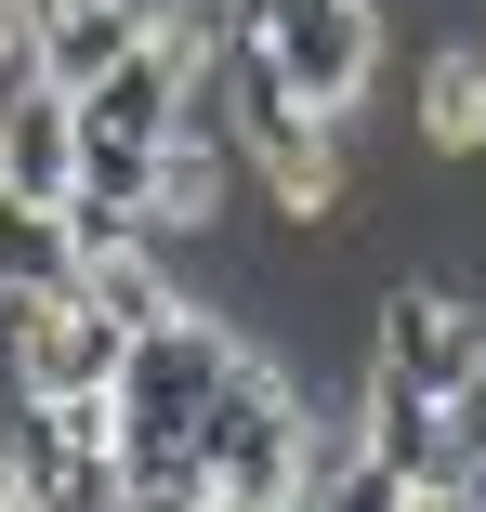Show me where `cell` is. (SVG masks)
Listing matches in <instances>:
<instances>
[{
	"label": "cell",
	"instance_id": "11",
	"mask_svg": "<svg viewBox=\"0 0 486 512\" xmlns=\"http://www.w3.org/2000/svg\"><path fill=\"white\" fill-rule=\"evenodd\" d=\"M421 145H434V158H473V145H486V53H473V40H447V53L421 66Z\"/></svg>",
	"mask_w": 486,
	"mask_h": 512
},
{
	"label": "cell",
	"instance_id": "8",
	"mask_svg": "<svg viewBox=\"0 0 486 512\" xmlns=\"http://www.w3.org/2000/svg\"><path fill=\"white\" fill-rule=\"evenodd\" d=\"M224 197H237V145H211V132H158V158H145V224H158V237H198Z\"/></svg>",
	"mask_w": 486,
	"mask_h": 512
},
{
	"label": "cell",
	"instance_id": "6",
	"mask_svg": "<svg viewBox=\"0 0 486 512\" xmlns=\"http://www.w3.org/2000/svg\"><path fill=\"white\" fill-rule=\"evenodd\" d=\"M66 184H79V106L53 79H14V92H0V197L66 211Z\"/></svg>",
	"mask_w": 486,
	"mask_h": 512
},
{
	"label": "cell",
	"instance_id": "3",
	"mask_svg": "<svg viewBox=\"0 0 486 512\" xmlns=\"http://www.w3.org/2000/svg\"><path fill=\"white\" fill-rule=\"evenodd\" d=\"M224 40L263 53L289 92H303V106L355 119V106H368V79H381V0H237Z\"/></svg>",
	"mask_w": 486,
	"mask_h": 512
},
{
	"label": "cell",
	"instance_id": "12",
	"mask_svg": "<svg viewBox=\"0 0 486 512\" xmlns=\"http://www.w3.org/2000/svg\"><path fill=\"white\" fill-rule=\"evenodd\" d=\"M473 53H486V27H473Z\"/></svg>",
	"mask_w": 486,
	"mask_h": 512
},
{
	"label": "cell",
	"instance_id": "9",
	"mask_svg": "<svg viewBox=\"0 0 486 512\" xmlns=\"http://www.w3.org/2000/svg\"><path fill=\"white\" fill-rule=\"evenodd\" d=\"M79 289L106 302L119 329H158V316H184V276L158 263V224H145V237H106V250L79 263Z\"/></svg>",
	"mask_w": 486,
	"mask_h": 512
},
{
	"label": "cell",
	"instance_id": "10",
	"mask_svg": "<svg viewBox=\"0 0 486 512\" xmlns=\"http://www.w3.org/2000/svg\"><path fill=\"white\" fill-rule=\"evenodd\" d=\"M40 289H79V237L40 197H0V302H40Z\"/></svg>",
	"mask_w": 486,
	"mask_h": 512
},
{
	"label": "cell",
	"instance_id": "2",
	"mask_svg": "<svg viewBox=\"0 0 486 512\" xmlns=\"http://www.w3.org/2000/svg\"><path fill=\"white\" fill-rule=\"evenodd\" d=\"M224 145H237V171L276 197L289 224H329L342 211V171H355L342 158V119L303 106V92H289L263 53H237V40H224Z\"/></svg>",
	"mask_w": 486,
	"mask_h": 512
},
{
	"label": "cell",
	"instance_id": "1",
	"mask_svg": "<svg viewBox=\"0 0 486 512\" xmlns=\"http://www.w3.org/2000/svg\"><path fill=\"white\" fill-rule=\"evenodd\" d=\"M303 381H289L276 355H224L211 407H198V473H211V512H276V499H303Z\"/></svg>",
	"mask_w": 486,
	"mask_h": 512
},
{
	"label": "cell",
	"instance_id": "5",
	"mask_svg": "<svg viewBox=\"0 0 486 512\" xmlns=\"http://www.w3.org/2000/svg\"><path fill=\"white\" fill-rule=\"evenodd\" d=\"M381 368L421 381L434 407H473L486 394V316L447 302V289H395V302H381Z\"/></svg>",
	"mask_w": 486,
	"mask_h": 512
},
{
	"label": "cell",
	"instance_id": "4",
	"mask_svg": "<svg viewBox=\"0 0 486 512\" xmlns=\"http://www.w3.org/2000/svg\"><path fill=\"white\" fill-rule=\"evenodd\" d=\"M119 316L92 289H40V302H14V394L27 407H53V394H92V381H119Z\"/></svg>",
	"mask_w": 486,
	"mask_h": 512
},
{
	"label": "cell",
	"instance_id": "7",
	"mask_svg": "<svg viewBox=\"0 0 486 512\" xmlns=\"http://www.w3.org/2000/svg\"><path fill=\"white\" fill-rule=\"evenodd\" d=\"M132 40H145V0H40V27H27V79L79 92V79H106Z\"/></svg>",
	"mask_w": 486,
	"mask_h": 512
}]
</instances>
